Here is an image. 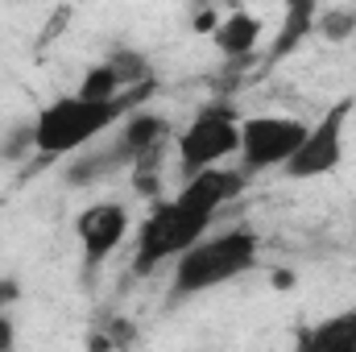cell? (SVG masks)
Returning a JSON list of instances; mask_svg holds the SVG:
<instances>
[{"mask_svg":"<svg viewBox=\"0 0 356 352\" xmlns=\"http://www.w3.org/2000/svg\"><path fill=\"white\" fill-rule=\"evenodd\" d=\"M116 141L124 145L129 162L137 166V162L162 154V145L170 141V120L158 116V112H149V108H137L133 116H124V120L116 125Z\"/></svg>","mask_w":356,"mask_h":352,"instance_id":"obj_8","label":"cell"},{"mask_svg":"<svg viewBox=\"0 0 356 352\" xmlns=\"http://www.w3.org/2000/svg\"><path fill=\"white\" fill-rule=\"evenodd\" d=\"M133 344H137V328L133 319H120V315L95 323L88 336V352H129Z\"/></svg>","mask_w":356,"mask_h":352,"instance_id":"obj_12","label":"cell"},{"mask_svg":"<svg viewBox=\"0 0 356 352\" xmlns=\"http://www.w3.org/2000/svg\"><path fill=\"white\" fill-rule=\"evenodd\" d=\"M124 166H133V162H129L124 145L112 141V145H104V150H91L83 158H75V166H67V182H71V186H91V182H99V178L124 170Z\"/></svg>","mask_w":356,"mask_h":352,"instance_id":"obj_11","label":"cell"},{"mask_svg":"<svg viewBox=\"0 0 356 352\" xmlns=\"http://www.w3.org/2000/svg\"><path fill=\"white\" fill-rule=\"evenodd\" d=\"M129 228H133V220H129L124 203H91V207H83L75 216V241L83 249V269L95 273L99 265L124 245Z\"/></svg>","mask_w":356,"mask_h":352,"instance_id":"obj_7","label":"cell"},{"mask_svg":"<svg viewBox=\"0 0 356 352\" xmlns=\"http://www.w3.org/2000/svg\"><path fill=\"white\" fill-rule=\"evenodd\" d=\"M311 25H315V8L311 4H290L286 8V25H282V42H273V54L269 58H282L286 50H294L311 33Z\"/></svg>","mask_w":356,"mask_h":352,"instance_id":"obj_13","label":"cell"},{"mask_svg":"<svg viewBox=\"0 0 356 352\" xmlns=\"http://www.w3.org/2000/svg\"><path fill=\"white\" fill-rule=\"evenodd\" d=\"M294 352H356V307L298 328Z\"/></svg>","mask_w":356,"mask_h":352,"instance_id":"obj_9","label":"cell"},{"mask_svg":"<svg viewBox=\"0 0 356 352\" xmlns=\"http://www.w3.org/2000/svg\"><path fill=\"white\" fill-rule=\"evenodd\" d=\"M0 352H17V323L0 311Z\"/></svg>","mask_w":356,"mask_h":352,"instance_id":"obj_17","label":"cell"},{"mask_svg":"<svg viewBox=\"0 0 356 352\" xmlns=\"http://www.w3.org/2000/svg\"><path fill=\"white\" fill-rule=\"evenodd\" d=\"M257 253H261V241L253 228H228L220 237H203L195 249H186L175 262L170 294L191 298V294H207L216 286H228L257 265Z\"/></svg>","mask_w":356,"mask_h":352,"instance_id":"obj_3","label":"cell"},{"mask_svg":"<svg viewBox=\"0 0 356 352\" xmlns=\"http://www.w3.org/2000/svg\"><path fill=\"white\" fill-rule=\"evenodd\" d=\"M353 29H356V13H353V8H348V13H344V8H332V13H323V17H319V33H323V38H332V42L348 38Z\"/></svg>","mask_w":356,"mask_h":352,"instance_id":"obj_16","label":"cell"},{"mask_svg":"<svg viewBox=\"0 0 356 352\" xmlns=\"http://www.w3.org/2000/svg\"><path fill=\"white\" fill-rule=\"evenodd\" d=\"M25 154H33V125L8 129L4 141H0V158H4V162H17V158H25Z\"/></svg>","mask_w":356,"mask_h":352,"instance_id":"obj_15","label":"cell"},{"mask_svg":"<svg viewBox=\"0 0 356 352\" xmlns=\"http://www.w3.org/2000/svg\"><path fill=\"white\" fill-rule=\"evenodd\" d=\"M75 95L79 99H116V95H124V88H120V79H116V71L108 63H95V67H88V75H83Z\"/></svg>","mask_w":356,"mask_h":352,"instance_id":"obj_14","label":"cell"},{"mask_svg":"<svg viewBox=\"0 0 356 352\" xmlns=\"http://www.w3.org/2000/svg\"><path fill=\"white\" fill-rule=\"evenodd\" d=\"M211 42H216V50H220L228 63H245V58H253V50H257V42H261V21H257L253 13L236 8V13H228V17L211 29Z\"/></svg>","mask_w":356,"mask_h":352,"instance_id":"obj_10","label":"cell"},{"mask_svg":"<svg viewBox=\"0 0 356 352\" xmlns=\"http://www.w3.org/2000/svg\"><path fill=\"white\" fill-rule=\"evenodd\" d=\"M245 170H203V175L186 178L178 186V195L158 199L149 207V216L137 228V245H133V273H154L162 262H178L186 249H195L207 232V224L216 220V211L245 186Z\"/></svg>","mask_w":356,"mask_h":352,"instance_id":"obj_1","label":"cell"},{"mask_svg":"<svg viewBox=\"0 0 356 352\" xmlns=\"http://www.w3.org/2000/svg\"><path fill=\"white\" fill-rule=\"evenodd\" d=\"M232 154H241V116L228 99L199 108L195 120L178 133V170L186 178L220 170V162H228Z\"/></svg>","mask_w":356,"mask_h":352,"instance_id":"obj_4","label":"cell"},{"mask_svg":"<svg viewBox=\"0 0 356 352\" xmlns=\"http://www.w3.org/2000/svg\"><path fill=\"white\" fill-rule=\"evenodd\" d=\"M307 137V125L294 116H245L241 120V170L261 175L273 166H290Z\"/></svg>","mask_w":356,"mask_h":352,"instance_id":"obj_5","label":"cell"},{"mask_svg":"<svg viewBox=\"0 0 356 352\" xmlns=\"http://www.w3.org/2000/svg\"><path fill=\"white\" fill-rule=\"evenodd\" d=\"M149 95H154V83L124 91L116 99L63 95V99L46 104L33 116V154H42V158H67V154L88 150L104 129H116L124 116H133L137 108H145Z\"/></svg>","mask_w":356,"mask_h":352,"instance_id":"obj_2","label":"cell"},{"mask_svg":"<svg viewBox=\"0 0 356 352\" xmlns=\"http://www.w3.org/2000/svg\"><path fill=\"white\" fill-rule=\"evenodd\" d=\"M356 99H340V104H332L315 125H307V137H302V145H298V154L290 158V166H286V175L290 178H323L332 175L340 162H344V129H348V116H353Z\"/></svg>","mask_w":356,"mask_h":352,"instance_id":"obj_6","label":"cell"},{"mask_svg":"<svg viewBox=\"0 0 356 352\" xmlns=\"http://www.w3.org/2000/svg\"><path fill=\"white\" fill-rule=\"evenodd\" d=\"M21 298V282L17 278H0V311L8 307V303H17Z\"/></svg>","mask_w":356,"mask_h":352,"instance_id":"obj_18","label":"cell"}]
</instances>
